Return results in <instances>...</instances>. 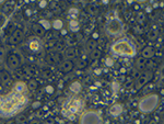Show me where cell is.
Returning <instances> with one entry per match:
<instances>
[{
  "label": "cell",
  "instance_id": "277c9868",
  "mask_svg": "<svg viewBox=\"0 0 164 124\" xmlns=\"http://www.w3.org/2000/svg\"><path fill=\"white\" fill-rule=\"evenodd\" d=\"M83 108V102L82 100L79 98H73V99H67L66 102L64 103V109H62V113L66 116H70L72 114L79 113L80 111Z\"/></svg>",
  "mask_w": 164,
  "mask_h": 124
},
{
  "label": "cell",
  "instance_id": "1f68e13d",
  "mask_svg": "<svg viewBox=\"0 0 164 124\" xmlns=\"http://www.w3.org/2000/svg\"><path fill=\"white\" fill-rule=\"evenodd\" d=\"M45 91H46V92H47L48 94H53L55 92L54 86H51V85H48V86H46V87H45Z\"/></svg>",
  "mask_w": 164,
  "mask_h": 124
},
{
  "label": "cell",
  "instance_id": "f35d334b",
  "mask_svg": "<svg viewBox=\"0 0 164 124\" xmlns=\"http://www.w3.org/2000/svg\"><path fill=\"white\" fill-rule=\"evenodd\" d=\"M136 1H137V2H141V3H142V2H145V1H147V0H136Z\"/></svg>",
  "mask_w": 164,
  "mask_h": 124
},
{
  "label": "cell",
  "instance_id": "ac0fdd59",
  "mask_svg": "<svg viewBox=\"0 0 164 124\" xmlns=\"http://www.w3.org/2000/svg\"><path fill=\"white\" fill-rule=\"evenodd\" d=\"M33 31H34L35 35H37V36H40V37H43L45 35V29L40 24V23H35L33 25Z\"/></svg>",
  "mask_w": 164,
  "mask_h": 124
},
{
  "label": "cell",
  "instance_id": "7402d4cb",
  "mask_svg": "<svg viewBox=\"0 0 164 124\" xmlns=\"http://www.w3.org/2000/svg\"><path fill=\"white\" fill-rule=\"evenodd\" d=\"M69 30L71 32H78L80 30L79 22L75 20V19H72V20L69 21Z\"/></svg>",
  "mask_w": 164,
  "mask_h": 124
},
{
  "label": "cell",
  "instance_id": "2e32d148",
  "mask_svg": "<svg viewBox=\"0 0 164 124\" xmlns=\"http://www.w3.org/2000/svg\"><path fill=\"white\" fill-rule=\"evenodd\" d=\"M29 48H30L32 52H40V48H42V46H40V43L38 42L37 40H35V39H32V40L29 42Z\"/></svg>",
  "mask_w": 164,
  "mask_h": 124
},
{
  "label": "cell",
  "instance_id": "9a60e30c",
  "mask_svg": "<svg viewBox=\"0 0 164 124\" xmlns=\"http://www.w3.org/2000/svg\"><path fill=\"white\" fill-rule=\"evenodd\" d=\"M69 90L70 92H72L73 94H78L81 92V90H82V85L80 81L78 80H75V81H72L69 86Z\"/></svg>",
  "mask_w": 164,
  "mask_h": 124
},
{
  "label": "cell",
  "instance_id": "30bf717a",
  "mask_svg": "<svg viewBox=\"0 0 164 124\" xmlns=\"http://www.w3.org/2000/svg\"><path fill=\"white\" fill-rule=\"evenodd\" d=\"M0 82L2 84L3 87H10L13 84V80L11 78V76L9 75V73H7L5 70L1 69L0 70Z\"/></svg>",
  "mask_w": 164,
  "mask_h": 124
},
{
  "label": "cell",
  "instance_id": "4fadbf2b",
  "mask_svg": "<svg viewBox=\"0 0 164 124\" xmlns=\"http://www.w3.org/2000/svg\"><path fill=\"white\" fill-rule=\"evenodd\" d=\"M12 89H13V91L16 92V94H23L27 91V87H26L25 82H23V81H16V82L13 85V88H12Z\"/></svg>",
  "mask_w": 164,
  "mask_h": 124
},
{
  "label": "cell",
  "instance_id": "e0dca14e",
  "mask_svg": "<svg viewBox=\"0 0 164 124\" xmlns=\"http://www.w3.org/2000/svg\"><path fill=\"white\" fill-rule=\"evenodd\" d=\"M77 56V48L75 46H70L65 51V57L67 60H72Z\"/></svg>",
  "mask_w": 164,
  "mask_h": 124
},
{
  "label": "cell",
  "instance_id": "7bdbcfd3",
  "mask_svg": "<svg viewBox=\"0 0 164 124\" xmlns=\"http://www.w3.org/2000/svg\"><path fill=\"white\" fill-rule=\"evenodd\" d=\"M35 0H30V2H34Z\"/></svg>",
  "mask_w": 164,
  "mask_h": 124
},
{
  "label": "cell",
  "instance_id": "3957f363",
  "mask_svg": "<svg viewBox=\"0 0 164 124\" xmlns=\"http://www.w3.org/2000/svg\"><path fill=\"white\" fill-rule=\"evenodd\" d=\"M160 97L158 94H148L143 97L138 103V108L142 113H150L159 107Z\"/></svg>",
  "mask_w": 164,
  "mask_h": 124
},
{
  "label": "cell",
  "instance_id": "ffe728a7",
  "mask_svg": "<svg viewBox=\"0 0 164 124\" xmlns=\"http://www.w3.org/2000/svg\"><path fill=\"white\" fill-rule=\"evenodd\" d=\"M141 54H142V57H143V58H151L154 55V51L151 46H147V47L143 48Z\"/></svg>",
  "mask_w": 164,
  "mask_h": 124
},
{
  "label": "cell",
  "instance_id": "83f0119b",
  "mask_svg": "<svg viewBox=\"0 0 164 124\" xmlns=\"http://www.w3.org/2000/svg\"><path fill=\"white\" fill-rule=\"evenodd\" d=\"M114 64H115L114 58H112V57H106V58H105V66H107V67H113Z\"/></svg>",
  "mask_w": 164,
  "mask_h": 124
},
{
  "label": "cell",
  "instance_id": "74e56055",
  "mask_svg": "<svg viewBox=\"0 0 164 124\" xmlns=\"http://www.w3.org/2000/svg\"><path fill=\"white\" fill-rule=\"evenodd\" d=\"M3 57H5V54H3V51L1 50L0 51V62H2V60H3Z\"/></svg>",
  "mask_w": 164,
  "mask_h": 124
},
{
  "label": "cell",
  "instance_id": "d4e9b609",
  "mask_svg": "<svg viewBox=\"0 0 164 124\" xmlns=\"http://www.w3.org/2000/svg\"><path fill=\"white\" fill-rule=\"evenodd\" d=\"M84 48L86 52H92L95 48V42L94 40H89L84 44Z\"/></svg>",
  "mask_w": 164,
  "mask_h": 124
},
{
  "label": "cell",
  "instance_id": "9c48e42d",
  "mask_svg": "<svg viewBox=\"0 0 164 124\" xmlns=\"http://www.w3.org/2000/svg\"><path fill=\"white\" fill-rule=\"evenodd\" d=\"M23 37H24L23 31L20 30V29H16V30L13 31V33L11 34L9 42H10V44H12V45H16L22 42Z\"/></svg>",
  "mask_w": 164,
  "mask_h": 124
},
{
  "label": "cell",
  "instance_id": "d590c367",
  "mask_svg": "<svg viewBox=\"0 0 164 124\" xmlns=\"http://www.w3.org/2000/svg\"><path fill=\"white\" fill-rule=\"evenodd\" d=\"M117 90H118V84H117V82H114V84H113V91L116 92Z\"/></svg>",
  "mask_w": 164,
  "mask_h": 124
},
{
  "label": "cell",
  "instance_id": "f1b7e54d",
  "mask_svg": "<svg viewBox=\"0 0 164 124\" xmlns=\"http://www.w3.org/2000/svg\"><path fill=\"white\" fill-rule=\"evenodd\" d=\"M27 121V119H26V116L25 115H18L16 116V119H15V122L18 124H22V123H25Z\"/></svg>",
  "mask_w": 164,
  "mask_h": 124
},
{
  "label": "cell",
  "instance_id": "60d3db41",
  "mask_svg": "<svg viewBox=\"0 0 164 124\" xmlns=\"http://www.w3.org/2000/svg\"><path fill=\"white\" fill-rule=\"evenodd\" d=\"M147 11H148V12H151V11H152V9H151V8H149V7H148V8H147Z\"/></svg>",
  "mask_w": 164,
  "mask_h": 124
},
{
  "label": "cell",
  "instance_id": "ba28073f",
  "mask_svg": "<svg viewBox=\"0 0 164 124\" xmlns=\"http://www.w3.org/2000/svg\"><path fill=\"white\" fill-rule=\"evenodd\" d=\"M7 65H8V67L11 68V69H16V68H19V66H20V58L18 57V55L15 54H9L7 56Z\"/></svg>",
  "mask_w": 164,
  "mask_h": 124
},
{
  "label": "cell",
  "instance_id": "4316f807",
  "mask_svg": "<svg viewBox=\"0 0 164 124\" xmlns=\"http://www.w3.org/2000/svg\"><path fill=\"white\" fill-rule=\"evenodd\" d=\"M37 87H38V84H37V81L35 79H31L30 81H29V87H27V88L30 90H33V91H34V90L37 89Z\"/></svg>",
  "mask_w": 164,
  "mask_h": 124
},
{
  "label": "cell",
  "instance_id": "e575fe53",
  "mask_svg": "<svg viewBox=\"0 0 164 124\" xmlns=\"http://www.w3.org/2000/svg\"><path fill=\"white\" fill-rule=\"evenodd\" d=\"M24 15L27 17V18H30L31 15H32V11H31V9H25L24 10Z\"/></svg>",
  "mask_w": 164,
  "mask_h": 124
},
{
  "label": "cell",
  "instance_id": "8d00e7d4",
  "mask_svg": "<svg viewBox=\"0 0 164 124\" xmlns=\"http://www.w3.org/2000/svg\"><path fill=\"white\" fill-rule=\"evenodd\" d=\"M92 39H93V40H97V39H99V33H97V32L93 33V34H92Z\"/></svg>",
  "mask_w": 164,
  "mask_h": 124
},
{
  "label": "cell",
  "instance_id": "8992f818",
  "mask_svg": "<svg viewBox=\"0 0 164 124\" xmlns=\"http://www.w3.org/2000/svg\"><path fill=\"white\" fill-rule=\"evenodd\" d=\"M153 78V73L151 70H143L141 71L140 75L138 76V78L136 80V84H134V89L140 90L144 85H147L148 82H150Z\"/></svg>",
  "mask_w": 164,
  "mask_h": 124
},
{
  "label": "cell",
  "instance_id": "cb8c5ba5",
  "mask_svg": "<svg viewBox=\"0 0 164 124\" xmlns=\"http://www.w3.org/2000/svg\"><path fill=\"white\" fill-rule=\"evenodd\" d=\"M158 36H159V32L158 30H155V29H152V30H150L148 32V40L149 41H154L158 39Z\"/></svg>",
  "mask_w": 164,
  "mask_h": 124
},
{
  "label": "cell",
  "instance_id": "d6a6232c",
  "mask_svg": "<svg viewBox=\"0 0 164 124\" xmlns=\"http://www.w3.org/2000/svg\"><path fill=\"white\" fill-rule=\"evenodd\" d=\"M40 107H42V102H40V101H35V102L32 103V108L34 110H37Z\"/></svg>",
  "mask_w": 164,
  "mask_h": 124
},
{
  "label": "cell",
  "instance_id": "603a6c76",
  "mask_svg": "<svg viewBox=\"0 0 164 124\" xmlns=\"http://www.w3.org/2000/svg\"><path fill=\"white\" fill-rule=\"evenodd\" d=\"M25 70V74L27 75L29 77H34L37 75V69L35 68V67H31V66H27V67H25L24 68Z\"/></svg>",
  "mask_w": 164,
  "mask_h": 124
},
{
  "label": "cell",
  "instance_id": "44dd1931",
  "mask_svg": "<svg viewBox=\"0 0 164 124\" xmlns=\"http://www.w3.org/2000/svg\"><path fill=\"white\" fill-rule=\"evenodd\" d=\"M51 28H53L55 31L62 30V29H64V22L60 20V19H55V20L51 22Z\"/></svg>",
  "mask_w": 164,
  "mask_h": 124
},
{
  "label": "cell",
  "instance_id": "6da1fadb",
  "mask_svg": "<svg viewBox=\"0 0 164 124\" xmlns=\"http://www.w3.org/2000/svg\"><path fill=\"white\" fill-rule=\"evenodd\" d=\"M26 103L27 99L14 91L5 97H0V115L5 118L12 116L21 109H23Z\"/></svg>",
  "mask_w": 164,
  "mask_h": 124
},
{
  "label": "cell",
  "instance_id": "7c38bea8",
  "mask_svg": "<svg viewBox=\"0 0 164 124\" xmlns=\"http://www.w3.org/2000/svg\"><path fill=\"white\" fill-rule=\"evenodd\" d=\"M73 67H75V64H73V62L71 60H64L59 66V69L61 71H64V73H70L71 70L73 69Z\"/></svg>",
  "mask_w": 164,
  "mask_h": 124
},
{
  "label": "cell",
  "instance_id": "8fae6325",
  "mask_svg": "<svg viewBox=\"0 0 164 124\" xmlns=\"http://www.w3.org/2000/svg\"><path fill=\"white\" fill-rule=\"evenodd\" d=\"M123 105L119 103H115L113 104L110 108H109V114L113 116V118H117V116H119L120 114L123 113Z\"/></svg>",
  "mask_w": 164,
  "mask_h": 124
},
{
  "label": "cell",
  "instance_id": "b9f144b4",
  "mask_svg": "<svg viewBox=\"0 0 164 124\" xmlns=\"http://www.w3.org/2000/svg\"><path fill=\"white\" fill-rule=\"evenodd\" d=\"M5 0H0V5H2V3H3V2H5Z\"/></svg>",
  "mask_w": 164,
  "mask_h": 124
},
{
  "label": "cell",
  "instance_id": "52a82bcc",
  "mask_svg": "<svg viewBox=\"0 0 164 124\" xmlns=\"http://www.w3.org/2000/svg\"><path fill=\"white\" fill-rule=\"evenodd\" d=\"M123 31V24L118 19H112L106 24V32L110 35H118Z\"/></svg>",
  "mask_w": 164,
  "mask_h": 124
},
{
  "label": "cell",
  "instance_id": "ee69618b",
  "mask_svg": "<svg viewBox=\"0 0 164 124\" xmlns=\"http://www.w3.org/2000/svg\"><path fill=\"white\" fill-rule=\"evenodd\" d=\"M25 2H30V0H25Z\"/></svg>",
  "mask_w": 164,
  "mask_h": 124
},
{
  "label": "cell",
  "instance_id": "484cf974",
  "mask_svg": "<svg viewBox=\"0 0 164 124\" xmlns=\"http://www.w3.org/2000/svg\"><path fill=\"white\" fill-rule=\"evenodd\" d=\"M38 23L44 28L45 31L50 30V29H51V22L48 20H46V19H42V20H40L38 21Z\"/></svg>",
  "mask_w": 164,
  "mask_h": 124
},
{
  "label": "cell",
  "instance_id": "5b68a950",
  "mask_svg": "<svg viewBox=\"0 0 164 124\" xmlns=\"http://www.w3.org/2000/svg\"><path fill=\"white\" fill-rule=\"evenodd\" d=\"M103 120L99 113L95 111H86L81 115L80 123L81 124H101Z\"/></svg>",
  "mask_w": 164,
  "mask_h": 124
},
{
  "label": "cell",
  "instance_id": "f546056e",
  "mask_svg": "<svg viewBox=\"0 0 164 124\" xmlns=\"http://www.w3.org/2000/svg\"><path fill=\"white\" fill-rule=\"evenodd\" d=\"M99 56H101V52L99 50H93L91 52V58L92 60H95V58H99Z\"/></svg>",
  "mask_w": 164,
  "mask_h": 124
},
{
  "label": "cell",
  "instance_id": "5bb4252c",
  "mask_svg": "<svg viewBox=\"0 0 164 124\" xmlns=\"http://www.w3.org/2000/svg\"><path fill=\"white\" fill-rule=\"evenodd\" d=\"M60 60H61V55L57 53H48L46 56V62L50 65L60 63Z\"/></svg>",
  "mask_w": 164,
  "mask_h": 124
},
{
  "label": "cell",
  "instance_id": "d6986e66",
  "mask_svg": "<svg viewBox=\"0 0 164 124\" xmlns=\"http://www.w3.org/2000/svg\"><path fill=\"white\" fill-rule=\"evenodd\" d=\"M134 65H136V68L139 70H143L144 67L147 66V62H145V58L143 57H138L136 62H134Z\"/></svg>",
  "mask_w": 164,
  "mask_h": 124
},
{
  "label": "cell",
  "instance_id": "4dcf8cb0",
  "mask_svg": "<svg viewBox=\"0 0 164 124\" xmlns=\"http://www.w3.org/2000/svg\"><path fill=\"white\" fill-rule=\"evenodd\" d=\"M78 13H79V10H78V9H75V8H72V9H70L69 10V17L73 18V19L77 18Z\"/></svg>",
  "mask_w": 164,
  "mask_h": 124
},
{
  "label": "cell",
  "instance_id": "ab89813d",
  "mask_svg": "<svg viewBox=\"0 0 164 124\" xmlns=\"http://www.w3.org/2000/svg\"><path fill=\"white\" fill-rule=\"evenodd\" d=\"M95 74L99 75V74H101V70H99V69H95Z\"/></svg>",
  "mask_w": 164,
  "mask_h": 124
},
{
  "label": "cell",
  "instance_id": "836d02e7",
  "mask_svg": "<svg viewBox=\"0 0 164 124\" xmlns=\"http://www.w3.org/2000/svg\"><path fill=\"white\" fill-rule=\"evenodd\" d=\"M47 5H48V2H47V0H40V3H38V6H40V8H42V9H45L46 7H47Z\"/></svg>",
  "mask_w": 164,
  "mask_h": 124
},
{
  "label": "cell",
  "instance_id": "7a4b0ae2",
  "mask_svg": "<svg viewBox=\"0 0 164 124\" xmlns=\"http://www.w3.org/2000/svg\"><path fill=\"white\" fill-rule=\"evenodd\" d=\"M112 52L118 56L124 57H134L136 55V47L130 41L123 39V40L116 41L112 45Z\"/></svg>",
  "mask_w": 164,
  "mask_h": 124
}]
</instances>
